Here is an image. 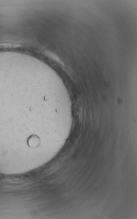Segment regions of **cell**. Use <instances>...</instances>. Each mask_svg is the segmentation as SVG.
I'll use <instances>...</instances> for the list:
<instances>
[{"label": "cell", "instance_id": "obj_1", "mask_svg": "<svg viewBox=\"0 0 137 219\" xmlns=\"http://www.w3.org/2000/svg\"><path fill=\"white\" fill-rule=\"evenodd\" d=\"M28 142V144L30 147L34 148L39 146L40 143V140L37 136H33L30 138Z\"/></svg>", "mask_w": 137, "mask_h": 219}]
</instances>
